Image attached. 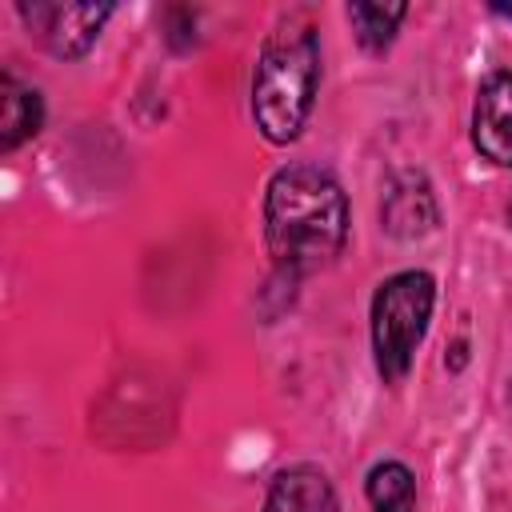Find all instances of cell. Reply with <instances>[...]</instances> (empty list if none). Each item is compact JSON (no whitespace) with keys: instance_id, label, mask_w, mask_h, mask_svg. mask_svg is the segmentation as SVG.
<instances>
[{"instance_id":"11","label":"cell","mask_w":512,"mask_h":512,"mask_svg":"<svg viewBox=\"0 0 512 512\" xmlns=\"http://www.w3.org/2000/svg\"><path fill=\"white\" fill-rule=\"evenodd\" d=\"M492 8H496L500 16H508V20H512V4H492Z\"/></svg>"},{"instance_id":"9","label":"cell","mask_w":512,"mask_h":512,"mask_svg":"<svg viewBox=\"0 0 512 512\" xmlns=\"http://www.w3.org/2000/svg\"><path fill=\"white\" fill-rule=\"evenodd\" d=\"M368 504L372 512H416V480L404 464L384 460L368 472Z\"/></svg>"},{"instance_id":"7","label":"cell","mask_w":512,"mask_h":512,"mask_svg":"<svg viewBox=\"0 0 512 512\" xmlns=\"http://www.w3.org/2000/svg\"><path fill=\"white\" fill-rule=\"evenodd\" d=\"M40 96L32 88H24L16 76H0V144L16 148L20 140L36 136L40 128Z\"/></svg>"},{"instance_id":"1","label":"cell","mask_w":512,"mask_h":512,"mask_svg":"<svg viewBox=\"0 0 512 512\" xmlns=\"http://www.w3.org/2000/svg\"><path fill=\"white\" fill-rule=\"evenodd\" d=\"M264 232L268 252L288 272H316L332 264L348 236V204L340 184L312 164L280 168L268 184Z\"/></svg>"},{"instance_id":"10","label":"cell","mask_w":512,"mask_h":512,"mask_svg":"<svg viewBox=\"0 0 512 512\" xmlns=\"http://www.w3.org/2000/svg\"><path fill=\"white\" fill-rule=\"evenodd\" d=\"M348 20L356 28V40L368 52H380V48H388L396 24L404 20V4H352Z\"/></svg>"},{"instance_id":"8","label":"cell","mask_w":512,"mask_h":512,"mask_svg":"<svg viewBox=\"0 0 512 512\" xmlns=\"http://www.w3.org/2000/svg\"><path fill=\"white\" fill-rule=\"evenodd\" d=\"M384 220L396 236H420L436 224V204H432V192L424 180H408L400 188L388 192V204H384Z\"/></svg>"},{"instance_id":"5","label":"cell","mask_w":512,"mask_h":512,"mask_svg":"<svg viewBox=\"0 0 512 512\" xmlns=\"http://www.w3.org/2000/svg\"><path fill=\"white\" fill-rule=\"evenodd\" d=\"M472 140L492 160L512 168V72H492L472 108Z\"/></svg>"},{"instance_id":"4","label":"cell","mask_w":512,"mask_h":512,"mask_svg":"<svg viewBox=\"0 0 512 512\" xmlns=\"http://www.w3.org/2000/svg\"><path fill=\"white\" fill-rule=\"evenodd\" d=\"M20 16L48 52L84 56L96 44L112 8L108 4H20Z\"/></svg>"},{"instance_id":"6","label":"cell","mask_w":512,"mask_h":512,"mask_svg":"<svg viewBox=\"0 0 512 512\" xmlns=\"http://www.w3.org/2000/svg\"><path fill=\"white\" fill-rule=\"evenodd\" d=\"M264 512H340V500H336L324 472L284 468L268 488Z\"/></svg>"},{"instance_id":"3","label":"cell","mask_w":512,"mask_h":512,"mask_svg":"<svg viewBox=\"0 0 512 512\" xmlns=\"http://www.w3.org/2000/svg\"><path fill=\"white\" fill-rule=\"evenodd\" d=\"M436 304V284L428 272H400L380 284L372 300V348L384 384H400L412 368V352L424 340Z\"/></svg>"},{"instance_id":"2","label":"cell","mask_w":512,"mask_h":512,"mask_svg":"<svg viewBox=\"0 0 512 512\" xmlns=\"http://www.w3.org/2000/svg\"><path fill=\"white\" fill-rule=\"evenodd\" d=\"M320 84V44L304 16H284L256 56L252 116L272 144L300 136Z\"/></svg>"}]
</instances>
